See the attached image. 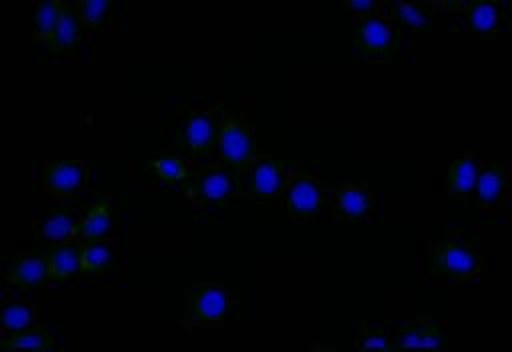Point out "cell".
<instances>
[{
    "label": "cell",
    "mask_w": 512,
    "mask_h": 352,
    "mask_svg": "<svg viewBox=\"0 0 512 352\" xmlns=\"http://www.w3.org/2000/svg\"><path fill=\"white\" fill-rule=\"evenodd\" d=\"M358 350H392V328H386L382 324H372L368 320H360L356 328V340Z\"/></svg>",
    "instance_id": "obj_26"
},
{
    "label": "cell",
    "mask_w": 512,
    "mask_h": 352,
    "mask_svg": "<svg viewBox=\"0 0 512 352\" xmlns=\"http://www.w3.org/2000/svg\"><path fill=\"white\" fill-rule=\"evenodd\" d=\"M280 202L294 222H310L328 206V186L320 174L300 162H290Z\"/></svg>",
    "instance_id": "obj_3"
},
{
    "label": "cell",
    "mask_w": 512,
    "mask_h": 352,
    "mask_svg": "<svg viewBox=\"0 0 512 352\" xmlns=\"http://www.w3.org/2000/svg\"><path fill=\"white\" fill-rule=\"evenodd\" d=\"M316 348H328V350H334L336 344H324V342H314L310 344V350H316Z\"/></svg>",
    "instance_id": "obj_30"
},
{
    "label": "cell",
    "mask_w": 512,
    "mask_h": 352,
    "mask_svg": "<svg viewBox=\"0 0 512 352\" xmlns=\"http://www.w3.org/2000/svg\"><path fill=\"white\" fill-rule=\"evenodd\" d=\"M430 6L436 10H448V12H454V14H460L462 8H464V2H456V0H448V2H430Z\"/></svg>",
    "instance_id": "obj_29"
},
{
    "label": "cell",
    "mask_w": 512,
    "mask_h": 352,
    "mask_svg": "<svg viewBox=\"0 0 512 352\" xmlns=\"http://www.w3.org/2000/svg\"><path fill=\"white\" fill-rule=\"evenodd\" d=\"M90 174H92V168L88 160L54 158L42 164L40 186L50 198L66 202L88 188Z\"/></svg>",
    "instance_id": "obj_10"
},
{
    "label": "cell",
    "mask_w": 512,
    "mask_h": 352,
    "mask_svg": "<svg viewBox=\"0 0 512 352\" xmlns=\"http://www.w3.org/2000/svg\"><path fill=\"white\" fill-rule=\"evenodd\" d=\"M240 304L238 294L218 278H196L182 292L184 330L220 328Z\"/></svg>",
    "instance_id": "obj_2"
},
{
    "label": "cell",
    "mask_w": 512,
    "mask_h": 352,
    "mask_svg": "<svg viewBox=\"0 0 512 352\" xmlns=\"http://www.w3.org/2000/svg\"><path fill=\"white\" fill-rule=\"evenodd\" d=\"M42 316L38 304L24 298H4L0 310V332L2 336L36 324Z\"/></svg>",
    "instance_id": "obj_21"
},
{
    "label": "cell",
    "mask_w": 512,
    "mask_h": 352,
    "mask_svg": "<svg viewBox=\"0 0 512 352\" xmlns=\"http://www.w3.org/2000/svg\"><path fill=\"white\" fill-rule=\"evenodd\" d=\"M4 280L14 288L26 292L48 282V264L44 246L16 250L4 266Z\"/></svg>",
    "instance_id": "obj_14"
},
{
    "label": "cell",
    "mask_w": 512,
    "mask_h": 352,
    "mask_svg": "<svg viewBox=\"0 0 512 352\" xmlns=\"http://www.w3.org/2000/svg\"><path fill=\"white\" fill-rule=\"evenodd\" d=\"M478 158L472 150H464V154L456 156L444 176V192L450 200H458L470 204L476 172H478Z\"/></svg>",
    "instance_id": "obj_18"
},
{
    "label": "cell",
    "mask_w": 512,
    "mask_h": 352,
    "mask_svg": "<svg viewBox=\"0 0 512 352\" xmlns=\"http://www.w3.org/2000/svg\"><path fill=\"white\" fill-rule=\"evenodd\" d=\"M74 6L88 30L102 28L114 16V4L108 0H82L74 2Z\"/></svg>",
    "instance_id": "obj_27"
},
{
    "label": "cell",
    "mask_w": 512,
    "mask_h": 352,
    "mask_svg": "<svg viewBox=\"0 0 512 352\" xmlns=\"http://www.w3.org/2000/svg\"><path fill=\"white\" fill-rule=\"evenodd\" d=\"M218 160L232 168L238 176L250 166L258 154V136L246 110H228L220 118Z\"/></svg>",
    "instance_id": "obj_7"
},
{
    "label": "cell",
    "mask_w": 512,
    "mask_h": 352,
    "mask_svg": "<svg viewBox=\"0 0 512 352\" xmlns=\"http://www.w3.org/2000/svg\"><path fill=\"white\" fill-rule=\"evenodd\" d=\"M328 206L332 218L346 222H368L380 208V196L368 186V180L326 182Z\"/></svg>",
    "instance_id": "obj_8"
},
{
    "label": "cell",
    "mask_w": 512,
    "mask_h": 352,
    "mask_svg": "<svg viewBox=\"0 0 512 352\" xmlns=\"http://www.w3.org/2000/svg\"><path fill=\"white\" fill-rule=\"evenodd\" d=\"M422 264L424 272L440 284H468L484 274L486 256L474 234L464 228H450L442 238L428 242Z\"/></svg>",
    "instance_id": "obj_1"
},
{
    "label": "cell",
    "mask_w": 512,
    "mask_h": 352,
    "mask_svg": "<svg viewBox=\"0 0 512 352\" xmlns=\"http://www.w3.org/2000/svg\"><path fill=\"white\" fill-rule=\"evenodd\" d=\"M510 198V170L508 164L496 160H480L472 200L482 216H496L506 212Z\"/></svg>",
    "instance_id": "obj_11"
},
{
    "label": "cell",
    "mask_w": 512,
    "mask_h": 352,
    "mask_svg": "<svg viewBox=\"0 0 512 352\" xmlns=\"http://www.w3.org/2000/svg\"><path fill=\"white\" fill-rule=\"evenodd\" d=\"M116 214L112 198L98 194L82 212L78 220V240H96L108 238L114 234Z\"/></svg>",
    "instance_id": "obj_16"
},
{
    "label": "cell",
    "mask_w": 512,
    "mask_h": 352,
    "mask_svg": "<svg viewBox=\"0 0 512 352\" xmlns=\"http://www.w3.org/2000/svg\"><path fill=\"white\" fill-rule=\"evenodd\" d=\"M466 20V26L480 38L492 40L498 36L502 22L506 18L500 2H488V0H470L464 2V8L460 12Z\"/></svg>",
    "instance_id": "obj_19"
},
{
    "label": "cell",
    "mask_w": 512,
    "mask_h": 352,
    "mask_svg": "<svg viewBox=\"0 0 512 352\" xmlns=\"http://www.w3.org/2000/svg\"><path fill=\"white\" fill-rule=\"evenodd\" d=\"M148 172L164 184H182L190 174V164L176 154H160L146 160Z\"/></svg>",
    "instance_id": "obj_25"
},
{
    "label": "cell",
    "mask_w": 512,
    "mask_h": 352,
    "mask_svg": "<svg viewBox=\"0 0 512 352\" xmlns=\"http://www.w3.org/2000/svg\"><path fill=\"white\" fill-rule=\"evenodd\" d=\"M444 328H446V322L434 318L430 312H416V316L392 328V350H406V348L444 350L450 346Z\"/></svg>",
    "instance_id": "obj_12"
},
{
    "label": "cell",
    "mask_w": 512,
    "mask_h": 352,
    "mask_svg": "<svg viewBox=\"0 0 512 352\" xmlns=\"http://www.w3.org/2000/svg\"><path fill=\"white\" fill-rule=\"evenodd\" d=\"M80 242V272L94 280L112 278L126 268V256L114 236Z\"/></svg>",
    "instance_id": "obj_13"
},
{
    "label": "cell",
    "mask_w": 512,
    "mask_h": 352,
    "mask_svg": "<svg viewBox=\"0 0 512 352\" xmlns=\"http://www.w3.org/2000/svg\"><path fill=\"white\" fill-rule=\"evenodd\" d=\"M66 6H68V2H62V0H46V2H36L32 6L30 22H32V42L34 44H44V40L56 28Z\"/></svg>",
    "instance_id": "obj_24"
},
{
    "label": "cell",
    "mask_w": 512,
    "mask_h": 352,
    "mask_svg": "<svg viewBox=\"0 0 512 352\" xmlns=\"http://www.w3.org/2000/svg\"><path fill=\"white\" fill-rule=\"evenodd\" d=\"M180 188L194 206H220L242 194V178L222 160H212L190 166V174Z\"/></svg>",
    "instance_id": "obj_5"
},
{
    "label": "cell",
    "mask_w": 512,
    "mask_h": 352,
    "mask_svg": "<svg viewBox=\"0 0 512 352\" xmlns=\"http://www.w3.org/2000/svg\"><path fill=\"white\" fill-rule=\"evenodd\" d=\"M0 346L4 350H14V348H32V350H52L56 346V336L40 322L10 332L6 336H2Z\"/></svg>",
    "instance_id": "obj_23"
},
{
    "label": "cell",
    "mask_w": 512,
    "mask_h": 352,
    "mask_svg": "<svg viewBox=\"0 0 512 352\" xmlns=\"http://www.w3.org/2000/svg\"><path fill=\"white\" fill-rule=\"evenodd\" d=\"M352 36L356 50L370 60H390L396 56L402 40V28L390 18L384 4L376 10L352 18Z\"/></svg>",
    "instance_id": "obj_6"
},
{
    "label": "cell",
    "mask_w": 512,
    "mask_h": 352,
    "mask_svg": "<svg viewBox=\"0 0 512 352\" xmlns=\"http://www.w3.org/2000/svg\"><path fill=\"white\" fill-rule=\"evenodd\" d=\"M48 264V282H64L80 272V242L62 240L44 246Z\"/></svg>",
    "instance_id": "obj_20"
},
{
    "label": "cell",
    "mask_w": 512,
    "mask_h": 352,
    "mask_svg": "<svg viewBox=\"0 0 512 352\" xmlns=\"http://www.w3.org/2000/svg\"><path fill=\"white\" fill-rule=\"evenodd\" d=\"M386 10L400 28L406 26L414 32H428L434 24V8L430 2H392L386 4Z\"/></svg>",
    "instance_id": "obj_22"
},
{
    "label": "cell",
    "mask_w": 512,
    "mask_h": 352,
    "mask_svg": "<svg viewBox=\"0 0 512 352\" xmlns=\"http://www.w3.org/2000/svg\"><path fill=\"white\" fill-rule=\"evenodd\" d=\"M222 112L224 104L220 100L188 104L182 110L174 144L194 158L216 152Z\"/></svg>",
    "instance_id": "obj_4"
},
{
    "label": "cell",
    "mask_w": 512,
    "mask_h": 352,
    "mask_svg": "<svg viewBox=\"0 0 512 352\" xmlns=\"http://www.w3.org/2000/svg\"><path fill=\"white\" fill-rule=\"evenodd\" d=\"M78 220L80 212L72 206H54L48 212L38 214L32 220V228L36 238L48 242L62 240H78Z\"/></svg>",
    "instance_id": "obj_15"
},
{
    "label": "cell",
    "mask_w": 512,
    "mask_h": 352,
    "mask_svg": "<svg viewBox=\"0 0 512 352\" xmlns=\"http://www.w3.org/2000/svg\"><path fill=\"white\" fill-rule=\"evenodd\" d=\"M380 4L382 2H378V0H344L342 8L348 10L352 16H362V14L376 10Z\"/></svg>",
    "instance_id": "obj_28"
},
{
    "label": "cell",
    "mask_w": 512,
    "mask_h": 352,
    "mask_svg": "<svg viewBox=\"0 0 512 352\" xmlns=\"http://www.w3.org/2000/svg\"><path fill=\"white\" fill-rule=\"evenodd\" d=\"M288 168H290L288 160L276 158L272 156V152H258L256 158L240 176L242 178L240 198L258 200V202L280 200Z\"/></svg>",
    "instance_id": "obj_9"
},
{
    "label": "cell",
    "mask_w": 512,
    "mask_h": 352,
    "mask_svg": "<svg viewBox=\"0 0 512 352\" xmlns=\"http://www.w3.org/2000/svg\"><path fill=\"white\" fill-rule=\"evenodd\" d=\"M86 26L80 18V14L76 12V6L74 2L66 6L64 14L60 16L56 28L50 32V36L44 40V46L52 52V54H60V56H66V54H72L76 50L82 48L84 44V38H86Z\"/></svg>",
    "instance_id": "obj_17"
}]
</instances>
